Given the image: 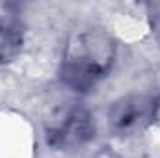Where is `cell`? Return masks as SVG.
<instances>
[{
	"label": "cell",
	"mask_w": 160,
	"mask_h": 158,
	"mask_svg": "<svg viewBox=\"0 0 160 158\" xmlns=\"http://www.w3.org/2000/svg\"><path fill=\"white\" fill-rule=\"evenodd\" d=\"M116 41L108 30L88 26L73 34L63 50L60 78L65 89L75 93L91 91L116 62Z\"/></svg>",
	"instance_id": "1"
},
{
	"label": "cell",
	"mask_w": 160,
	"mask_h": 158,
	"mask_svg": "<svg viewBox=\"0 0 160 158\" xmlns=\"http://www.w3.org/2000/svg\"><path fill=\"white\" fill-rule=\"evenodd\" d=\"M95 134V123L91 114L82 106H67L60 110L47 130L48 143L56 149H78L84 147Z\"/></svg>",
	"instance_id": "2"
},
{
	"label": "cell",
	"mask_w": 160,
	"mask_h": 158,
	"mask_svg": "<svg viewBox=\"0 0 160 158\" xmlns=\"http://www.w3.org/2000/svg\"><path fill=\"white\" fill-rule=\"evenodd\" d=\"M153 108L155 106H151V102L145 97H140V95L123 97L110 106L108 125L119 134L130 132L138 128L142 123L149 121V117H153Z\"/></svg>",
	"instance_id": "3"
}]
</instances>
